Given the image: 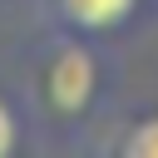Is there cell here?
<instances>
[{
    "label": "cell",
    "instance_id": "cell-1",
    "mask_svg": "<svg viewBox=\"0 0 158 158\" xmlns=\"http://www.w3.org/2000/svg\"><path fill=\"white\" fill-rule=\"evenodd\" d=\"M94 89H99V59H94L89 40L84 35H64L44 59V104H49V114L54 118L89 114Z\"/></svg>",
    "mask_w": 158,
    "mask_h": 158
},
{
    "label": "cell",
    "instance_id": "cell-3",
    "mask_svg": "<svg viewBox=\"0 0 158 158\" xmlns=\"http://www.w3.org/2000/svg\"><path fill=\"white\" fill-rule=\"evenodd\" d=\"M118 153H123V158H158V114L138 118V123L118 138Z\"/></svg>",
    "mask_w": 158,
    "mask_h": 158
},
{
    "label": "cell",
    "instance_id": "cell-2",
    "mask_svg": "<svg viewBox=\"0 0 158 158\" xmlns=\"http://www.w3.org/2000/svg\"><path fill=\"white\" fill-rule=\"evenodd\" d=\"M44 10H49V20H54L64 35L94 40V35L123 30V25L133 20L138 0H44Z\"/></svg>",
    "mask_w": 158,
    "mask_h": 158
},
{
    "label": "cell",
    "instance_id": "cell-4",
    "mask_svg": "<svg viewBox=\"0 0 158 158\" xmlns=\"http://www.w3.org/2000/svg\"><path fill=\"white\" fill-rule=\"evenodd\" d=\"M20 148V114H15V104L0 94V158H10Z\"/></svg>",
    "mask_w": 158,
    "mask_h": 158
}]
</instances>
